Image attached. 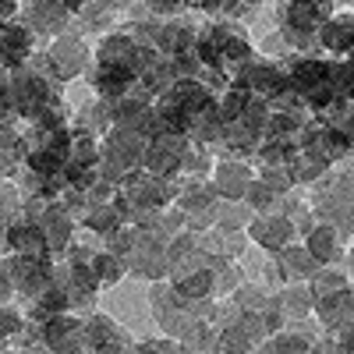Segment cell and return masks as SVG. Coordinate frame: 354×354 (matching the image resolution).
Segmentation results:
<instances>
[{"mask_svg":"<svg viewBox=\"0 0 354 354\" xmlns=\"http://www.w3.org/2000/svg\"><path fill=\"white\" fill-rule=\"evenodd\" d=\"M255 170H259L255 177H262V181L270 185L277 195H290L294 188H298V181H294V174H290L287 163H280V167H255Z\"/></svg>","mask_w":354,"mask_h":354,"instance_id":"obj_32","label":"cell"},{"mask_svg":"<svg viewBox=\"0 0 354 354\" xmlns=\"http://www.w3.org/2000/svg\"><path fill=\"white\" fill-rule=\"evenodd\" d=\"M21 121V106H18V93L8 71H0V124H18Z\"/></svg>","mask_w":354,"mask_h":354,"instance_id":"obj_31","label":"cell"},{"mask_svg":"<svg viewBox=\"0 0 354 354\" xmlns=\"http://www.w3.org/2000/svg\"><path fill=\"white\" fill-rule=\"evenodd\" d=\"M145 138L142 131L135 128H124V124H110L103 135H100V174L106 181L121 185L131 170L142 167V153H145Z\"/></svg>","mask_w":354,"mask_h":354,"instance_id":"obj_2","label":"cell"},{"mask_svg":"<svg viewBox=\"0 0 354 354\" xmlns=\"http://www.w3.org/2000/svg\"><path fill=\"white\" fill-rule=\"evenodd\" d=\"M188 135H177V131H156L149 142H145V153H142V170L160 174L177 181L185 170V156H188Z\"/></svg>","mask_w":354,"mask_h":354,"instance_id":"obj_4","label":"cell"},{"mask_svg":"<svg viewBox=\"0 0 354 354\" xmlns=\"http://www.w3.org/2000/svg\"><path fill=\"white\" fill-rule=\"evenodd\" d=\"M315 43H319V53H326V57H347V53H354V8L333 11L326 21L319 25Z\"/></svg>","mask_w":354,"mask_h":354,"instance_id":"obj_15","label":"cell"},{"mask_svg":"<svg viewBox=\"0 0 354 354\" xmlns=\"http://www.w3.org/2000/svg\"><path fill=\"white\" fill-rule=\"evenodd\" d=\"M315 322L326 333H337L340 326H347V322H354V280L322 294V298H315Z\"/></svg>","mask_w":354,"mask_h":354,"instance_id":"obj_17","label":"cell"},{"mask_svg":"<svg viewBox=\"0 0 354 354\" xmlns=\"http://www.w3.org/2000/svg\"><path fill=\"white\" fill-rule=\"evenodd\" d=\"M333 337H337V354H354V322L340 326Z\"/></svg>","mask_w":354,"mask_h":354,"instance_id":"obj_36","label":"cell"},{"mask_svg":"<svg viewBox=\"0 0 354 354\" xmlns=\"http://www.w3.org/2000/svg\"><path fill=\"white\" fill-rule=\"evenodd\" d=\"M252 177L255 170L245 163V160H234V156H220L213 163V174H209V181L216 188L220 198H245L248 185H252Z\"/></svg>","mask_w":354,"mask_h":354,"instance_id":"obj_19","label":"cell"},{"mask_svg":"<svg viewBox=\"0 0 354 354\" xmlns=\"http://www.w3.org/2000/svg\"><path fill=\"white\" fill-rule=\"evenodd\" d=\"M149 308H153V319L160 322V330L170 333V337H181L195 322L188 301L177 294V287L167 277L163 280H153V287H149Z\"/></svg>","mask_w":354,"mask_h":354,"instance_id":"obj_5","label":"cell"},{"mask_svg":"<svg viewBox=\"0 0 354 354\" xmlns=\"http://www.w3.org/2000/svg\"><path fill=\"white\" fill-rule=\"evenodd\" d=\"M85 4H93V0H64V8H68L71 15H78V11H82Z\"/></svg>","mask_w":354,"mask_h":354,"instance_id":"obj_41","label":"cell"},{"mask_svg":"<svg viewBox=\"0 0 354 354\" xmlns=\"http://www.w3.org/2000/svg\"><path fill=\"white\" fill-rule=\"evenodd\" d=\"M308 209L315 220L330 223L340 230V238L354 234V195H351V174L347 170H330L326 177H319L308 195Z\"/></svg>","mask_w":354,"mask_h":354,"instance_id":"obj_1","label":"cell"},{"mask_svg":"<svg viewBox=\"0 0 354 354\" xmlns=\"http://www.w3.org/2000/svg\"><path fill=\"white\" fill-rule=\"evenodd\" d=\"M135 351L138 354H174V351H181V340L163 333V337H142L135 340Z\"/></svg>","mask_w":354,"mask_h":354,"instance_id":"obj_34","label":"cell"},{"mask_svg":"<svg viewBox=\"0 0 354 354\" xmlns=\"http://www.w3.org/2000/svg\"><path fill=\"white\" fill-rule=\"evenodd\" d=\"M121 223H124V220H121V213H117L113 202H88V209H85L82 220H78V227H82L85 234H96L100 241L106 238L113 227H121Z\"/></svg>","mask_w":354,"mask_h":354,"instance_id":"obj_27","label":"cell"},{"mask_svg":"<svg viewBox=\"0 0 354 354\" xmlns=\"http://www.w3.org/2000/svg\"><path fill=\"white\" fill-rule=\"evenodd\" d=\"M0 32H4V25H0Z\"/></svg>","mask_w":354,"mask_h":354,"instance_id":"obj_43","label":"cell"},{"mask_svg":"<svg viewBox=\"0 0 354 354\" xmlns=\"http://www.w3.org/2000/svg\"><path fill=\"white\" fill-rule=\"evenodd\" d=\"M351 8H354V4H351Z\"/></svg>","mask_w":354,"mask_h":354,"instance_id":"obj_44","label":"cell"},{"mask_svg":"<svg viewBox=\"0 0 354 354\" xmlns=\"http://www.w3.org/2000/svg\"><path fill=\"white\" fill-rule=\"evenodd\" d=\"M36 220H39V227H43V234H46V241H50V252H53V255H64V252L75 245L78 220L64 209L61 198H50Z\"/></svg>","mask_w":354,"mask_h":354,"instance_id":"obj_14","label":"cell"},{"mask_svg":"<svg viewBox=\"0 0 354 354\" xmlns=\"http://www.w3.org/2000/svg\"><path fill=\"white\" fill-rule=\"evenodd\" d=\"M28 28L36 32V39L39 36H61V32H68V25H71V11L68 8H61V4H32V0H21V15H18Z\"/></svg>","mask_w":354,"mask_h":354,"instance_id":"obj_18","label":"cell"},{"mask_svg":"<svg viewBox=\"0 0 354 354\" xmlns=\"http://www.w3.org/2000/svg\"><path fill=\"white\" fill-rule=\"evenodd\" d=\"M230 85L248 88L252 96H262L266 103H277L287 88H290L283 61H273V57H262V53H255L248 64H241L238 71H234Z\"/></svg>","mask_w":354,"mask_h":354,"instance_id":"obj_3","label":"cell"},{"mask_svg":"<svg viewBox=\"0 0 354 354\" xmlns=\"http://www.w3.org/2000/svg\"><path fill=\"white\" fill-rule=\"evenodd\" d=\"M18 174V167L15 163H8L4 156H0V181H8V177H15Z\"/></svg>","mask_w":354,"mask_h":354,"instance_id":"obj_40","label":"cell"},{"mask_svg":"<svg viewBox=\"0 0 354 354\" xmlns=\"http://www.w3.org/2000/svg\"><path fill=\"white\" fill-rule=\"evenodd\" d=\"M88 262H93V273H96V280H100L103 290L113 287V283H121V277H128L121 255H113V252H106V248L93 252V259H88Z\"/></svg>","mask_w":354,"mask_h":354,"instance_id":"obj_28","label":"cell"},{"mask_svg":"<svg viewBox=\"0 0 354 354\" xmlns=\"http://www.w3.org/2000/svg\"><path fill=\"white\" fill-rule=\"evenodd\" d=\"M11 294H15V283L8 280L4 270H0V305H8V301H11Z\"/></svg>","mask_w":354,"mask_h":354,"instance_id":"obj_38","label":"cell"},{"mask_svg":"<svg viewBox=\"0 0 354 354\" xmlns=\"http://www.w3.org/2000/svg\"><path fill=\"white\" fill-rule=\"evenodd\" d=\"M213 202H220L216 188L209 177H192V174H181L174 181V205L177 209H185L188 216L192 213H202V209H209Z\"/></svg>","mask_w":354,"mask_h":354,"instance_id":"obj_20","label":"cell"},{"mask_svg":"<svg viewBox=\"0 0 354 354\" xmlns=\"http://www.w3.org/2000/svg\"><path fill=\"white\" fill-rule=\"evenodd\" d=\"M351 195H354V174H351Z\"/></svg>","mask_w":354,"mask_h":354,"instance_id":"obj_42","label":"cell"},{"mask_svg":"<svg viewBox=\"0 0 354 354\" xmlns=\"http://www.w3.org/2000/svg\"><path fill=\"white\" fill-rule=\"evenodd\" d=\"M287 167H290V174H294V181H298V188H312L319 177H326V174H330L333 163L322 156L319 145H298Z\"/></svg>","mask_w":354,"mask_h":354,"instance_id":"obj_24","label":"cell"},{"mask_svg":"<svg viewBox=\"0 0 354 354\" xmlns=\"http://www.w3.org/2000/svg\"><path fill=\"white\" fill-rule=\"evenodd\" d=\"M43 344L53 354H88L85 344V315L78 312H57L43 322Z\"/></svg>","mask_w":354,"mask_h":354,"instance_id":"obj_9","label":"cell"},{"mask_svg":"<svg viewBox=\"0 0 354 354\" xmlns=\"http://www.w3.org/2000/svg\"><path fill=\"white\" fill-rule=\"evenodd\" d=\"M330 15H333V0H280L277 4V28L319 32V25Z\"/></svg>","mask_w":354,"mask_h":354,"instance_id":"obj_11","label":"cell"},{"mask_svg":"<svg viewBox=\"0 0 354 354\" xmlns=\"http://www.w3.org/2000/svg\"><path fill=\"white\" fill-rule=\"evenodd\" d=\"M312 340H315V333H305V330H298V326H290V322H287L283 330L266 337L259 344V351H266V354H308Z\"/></svg>","mask_w":354,"mask_h":354,"instance_id":"obj_25","label":"cell"},{"mask_svg":"<svg viewBox=\"0 0 354 354\" xmlns=\"http://www.w3.org/2000/svg\"><path fill=\"white\" fill-rule=\"evenodd\" d=\"M167 280L177 287V294H181L185 301L216 298V294H213V287H216V273H213V262H209V259L198 262V266H192V270L174 273V277H167Z\"/></svg>","mask_w":354,"mask_h":354,"instance_id":"obj_23","label":"cell"},{"mask_svg":"<svg viewBox=\"0 0 354 354\" xmlns=\"http://www.w3.org/2000/svg\"><path fill=\"white\" fill-rule=\"evenodd\" d=\"M245 230H248V241L259 245L262 252H270V255L298 238V227H294V220L283 216V213H255Z\"/></svg>","mask_w":354,"mask_h":354,"instance_id":"obj_10","label":"cell"},{"mask_svg":"<svg viewBox=\"0 0 354 354\" xmlns=\"http://www.w3.org/2000/svg\"><path fill=\"white\" fill-rule=\"evenodd\" d=\"M280 198L283 195H277L270 185L262 181V177H252V185L245 192V202L252 205V213H277L280 209Z\"/></svg>","mask_w":354,"mask_h":354,"instance_id":"obj_30","label":"cell"},{"mask_svg":"<svg viewBox=\"0 0 354 354\" xmlns=\"http://www.w3.org/2000/svg\"><path fill=\"white\" fill-rule=\"evenodd\" d=\"M185 8H192V0H142V11L153 18H177Z\"/></svg>","mask_w":354,"mask_h":354,"instance_id":"obj_35","label":"cell"},{"mask_svg":"<svg viewBox=\"0 0 354 354\" xmlns=\"http://www.w3.org/2000/svg\"><path fill=\"white\" fill-rule=\"evenodd\" d=\"M4 248H8L11 255H25V259H46V255H53L46 234H43V227H39V220L21 216V213L8 223Z\"/></svg>","mask_w":354,"mask_h":354,"instance_id":"obj_12","label":"cell"},{"mask_svg":"<svg viewBox=\"0 0 354 354\" xmlns=\"http://www.w3.org/2000/svg\"><path fill=\"white\" fill-rule=\"evenodd\" d=\"M21 15V0H0V25H8Z\"/></svg>","mask_w":354,"mask_h":354,"instance_id":"obj_37","label":"cell"},{"mask_svg":"<svg viewBox=\"0 0 354 354\" xmlns=\"http://www.w3.org/2000/svg\"><path fill=\"white\" fill-rule=\"evenodd\" d=\"M273 266L280 273V283H308L319 273V259L308 252L305 241H290L280 252H273Z\"/></svg>","mask_w":354,"mask_h":354,"instance_id":"obj_16","label":"cell"},{"mask_svg":"<svg viewBox=\"0 0 354 354\" xmlns=\"http://www.w3.org/2000/svg\"><path fill=\"white\" fill-rule=\"evenodd\" d=\"M46 57H50V64H53V71H57L61 82H71V78H78V75H85L88 68H93V46L85 43L82 32H71V28L50 39Z\"/></svg>","mask_w":354,"mask_h":354,"instance_id":"obj_6","label":"cell"},{"mask_svg":"<svg viewBox=\"0 0 354 354\" xmlns=\"http://www.w3.org/2000/svg\"><path fill=\"white\" fill-rule=\"evenodd\" d=\"M117 8H121V0H93V4H85V8L75 15V21H82V25H88V28H110Z\"/></svg>","mask_w":354,"mask_h":354,"instance_id":"obj_29","label":"cell"},{"mask_svg":"<svg viewBox=\"0 0 354 354\" xmlns=\"http://www.w3.org/2000/svg\"><path fill=\"white\" fill-rule=\"evenodd\" d=\"M85 344H88V354H128V351H135V337L117 319H110L106 312H96V308L85 315Z\"/></svg>","mask_w":354,"mask_h":354,"instance_id":"obj_8","label":"cell"},{"mask_svg":"<svg viewBox=\"0 0 354 354\" xmlns=\"http://www.w3.org/2000/svg\"><path fill=\"white\" fill-rule=\"evenodd\" d=\"M337 121H340V124L347 128V135H351V142H354V103H351V106H347V110H344V113L337 117Z\"/></svg>","mask_w":354,"mask_h":354,"instance_id":"obj_39","label":"cell"},{"mask_svg":"<svg viewBox=\"0 0 354 354\" xmlns=\"http://www.w3.org/2000/svg\"><path fill=\"white\" fill-rule=\"evenodd\" d=\"M195 36H198V25L188 21L185 15L163 18V21H160V36H156V50L167 53V57L192 53V50H195Z\"/></svg>","mask_w":354,"mask_h":354,"instance_id":"obj_22","label":"cell"},{"mask_svg":"<svg viewBox=\"0 0 354 354\" xmlns=\"http://www.w3.org/2000/svg\"><path fill=\"white\" fill-rule=\"evenodd\" d=\"M277 301L283 305L287 322H290V319H308V315H315V294H312L308 283H280V287H277Z\"/></svg>","mask_w":354,"mask_h":354,"instance_id":"obj_26","label":"cell"},{"mask_svg":"<svg viewBox=\"0 0 354 354\" xmlns=\"http://www.w3.org/2000/svg\"><path fill=\"white\" fill-rule=\"evenodd\" d=\"M305 245H308V252L319 259V266H344V238H340V230L337 227H330V223H322V220H315L305 234Z\"/></svg>","mask_w":354,"mask_h":354,"instance_id":"obj_21","label":"cell"},{"mask_svg":"<svg viewBox=\"0 0 354 354\" xmlns=\"http://www.w3.org/2000/svg\"><path fill=\"white\" fill-rule=\"evenodd\" d=\"M138 227V223H135ZM124 262V270H128V277H138V280H163V277H170V262H167V241H160V238H153V234H145L142 227H138V241H135V248L121 259Z\"/></svg>","mask_w":354,"mask_h":354,"instance_id":"obj_7","label":"cell"},{"mask_svg":"<svg viewBox=\"0 0 354 354\" xmlns=\"http://www.w3.org/2000/svg\"><path fill=\"white\" fill-rule=\"evenodd\" d=\"M25 322H28V319H25V308H15L11 301L0 305V337H4L8 344L25 330Z\"/></svg>","mask_w":354,"mask_h":354,"instance_id":"obj_33","label":"cell"},{"mask_svg":"<svg viewBox=\"0 0 354 354\" xmlns=\"http://www.w3.org/2000/svg\"><path fill=\"white\" fill-rule=\"evenodd\" d=\"M36 53V32L21 18L8 21L0 32V71H18L28 64V57Z\"/></svg>","mask_w":354,"mask_h":354,"instance_id":"obj_13","label":"cell"}]
</instances>
